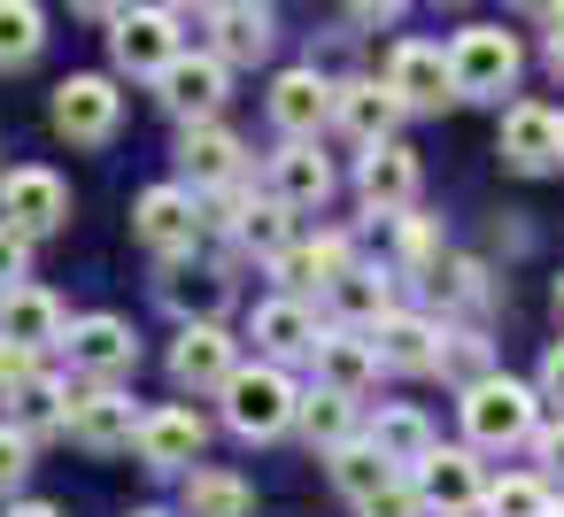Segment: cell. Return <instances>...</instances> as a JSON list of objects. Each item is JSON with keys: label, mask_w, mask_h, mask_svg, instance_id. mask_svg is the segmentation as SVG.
Masks as SVG:
<instances>
[{"label": "cell", "mask_w": 564, "mask_h": 517, "mask_svg": "<svg viewBox=\"0 0 564 517\" xmlns=\"http://www.w3.org/2000/svg\"><path fill=\"white\" fill-rule=\"evenodd\" d=\"M448 63H456V94H464V101H502V94L518 86V70H525V55H518V40H510L502 24L456 32V40H448Z\"/></svg>", "instance_id": "1"}, {"label": "cell", "mask_w": 564, "mask_h": 517, "mask_svg": "<svg viewBox=\"0 0 564 517\" xmlns=\"http://www.w3.org/2000/svg\"><path fill=\"white\" fill-rule=\"evenodd\" d=\"M294 417H302V402H294V386H286L271 363L232 371V386H225V425H232L240 440H279Z\"/></svg>", "instance_id": "2"}, {"label": "cell", "mask_w": 564, "mask_h": 517, "mask_svg": "<svg viewBox=\"0 0 564 517\" xmlns=\"http://www.w3.org/2000/svg\"><path fill=\"white\" fill-rule=\"evenodd\" d=\"M47 117H55V132H63L70 147H109L117 124H124V94H117L109 78L86 70V78H63V86H55Z\"/></svg>", "instance_id": "3"}, {"label": "cell", "mask_w": 564, "mask_h": 517, "mask_svg": "<svg viewBox=\"0 0 564 517\" xmlns=\"http://www.w3.org/2000/svg\"><path fill=\"white\" fill-rule=\"evenodd\" d=\"M225 86H232V63L209 47V55H171L163 63V78H155V101L178 117V124H202V117H217L225 109Z\"/></svg>", "instance_id": "4"}, {"label": "cell", "mask_w": 564, "mask_h": 517, "mask_svg": "<svg viewBox=\"0 0 564 517\" xmlns=\"http://www.w3.org/2000/svg\"><path fill=\"white\" fill-rule=\"evenodd\" d=\"M171 55H178L171 0H163V9H124V16H109V63H117L124 78H163Z\"/></svg>", "instance_id": "5"}, {"label": "cell", "mask_w": 564, "mask_h": 517, "mask_svg": "<svg viewBox=\"0 0 564 517\" xmlns=\"http://www.w3.org/2000/svg\"><path fill=\"white\" fill-rule=\"evenodd\" d=\"M140 409H132V394H117V378H94L86 394H70V440L78 448H94V455H117V448H132L140 440Z\"/></svg>", "instance_id": "6"}, {"label": "cell", "mask_w": 564, "mask_h": 517, "mask_svg": "<svg viewBox=\"0 0 564 517\" xmlns=\"http://www.w3.org/2000/svg\"><path fill=\"white\" fill-rule=\"evenodd\" d=\"M464 432H471L479 448L525 440V432H533V386H518V378H479V386H464Z\"/></svg>", "instance_id": "7"}, {"label": "cell", "mask_w": 564, "mask_h": 517, "mask_svg": "<svg viewBox=\"0 0 564 517\" xmlns=\"http://www.w3.org/2000/svg\"><path fill=\"white\" fill-rule=\"evenodd\" d=\"M0 217H9L24 240H47V232H63V224H70V186H63L55 170L24 163V170L0 178Z\"/></svg>", "instance_id": "8"}, {"label": "cell", "mask_w": 564, "mask_h": 517, "mask_svg": "<svg viewBox=\"0 0 564 517\" xmlns=\"http://www.w3.org/2000/svg\"><path fill=\"white\" fill-rule=\"evenodd\" d=\"M387 86L402 94V109H448V101H464L456 94V63H448V47H433V40H402L394 55H387Z\"/></svg>", "instance_id": "9"}, {"label": "cell", "mask_w": 564, "mask_h": 517, "mask_svg": "<svg viewBox=\"0 0 564 517\" xmlns=\"http://www.w3.org/2000/svg\"><path fill=\"white\" fill-rule=\"evenodd\" d=\"M502 163L525 170V178L556 170L564 163V117H549L541 101H510L502 109Z\"/></svg>", "instance_id": "10"}, {"label": "cell", "mask_w": 564, "mask_h": 517, "mask_svg": "<svg viewBox=\"0 0 564 517\" xmlns=\"http://www.w3.org/2000/svg\"><path fill=\"white\" fill-rule=\"evenodd\" d=\"M132 224H140V240L155 255H186L202 240V201H194V186H148L140 209H132Z\"/></svg>", "instance_id": "11"}, {"label": "cell", "mask_w": 564, "mask_h": 517, "mask_svg": "<svg viewBox=\"0 0 564 517\" xmlns=\"http://www.w3.org/2000/svg\"><path fill=\"white\" fill-rule=\"evenodd\" d=\"M333 124H340L356 147H379V140H394V124H402V94H394L387 78H348V86L333 94Z\"/></svg>", "instance_id": "12"}, {"label": "cell", "mask_w": 564, "mask_h": 517, "mask_svg": "<svg viewBox=\"0 0 564 517\" xmlns=\"http://www.w3.org/2000/svg\"><path fill=\"white\" fill-rule=\"evenodd\" d=\"M417 494H425V509H441V517H471V509H487V486H479V463L464 455V448H433L417 471Z\"/></svg>", "instance_id": "13"}, {"label": "cell", "mask_w": 564, "mask_h": 517, "mask_svg": "<svg viewBox=\"0 0 564 517\" xmlns=\"http://www.w3.org/2000/svg\"><path fill=\"white\" fill-rule=\"evenodd\" d=\"M0 340L47 355V348L70 340V317H63V301H55L47 286H9V294H0Z\"/></svg>", "instance_id": "14"}, {"label": "cell", "mask_w": 564, "mask_h": 517, "mask_svg": "<svg viewBox=\"0 0 564 517\" xmlns=\"http://www.w3.org/2000/svg\"><path fill=\"white\" fill-rule=\"evenodd\" d=\"M232 340L217 332V324H186L178 332V348H171V378L178 386H194V394H225L232 386Z\"/></svg>", "instance_id": "15"}, {"label": "cell", "mask_w": 564, "mask_h": 517, "mask_svg": "<svg viewBox=\"0 0 564 517\" xmlns=\"http://www.w3.org/2000/svg\"><path fill=\"white\" fill-rule=\"evenodd\" d=\"M333 94H340V86H325L317 70H279V78H271V124H279L286 140H310V132L333 117Z\"/></svg>", "instance_id": "16"}, {"label": "cell", "mask_w": 564, "mask_h": 517, "mask_svg": "<svg viewBox=\"0 0 564 517\" xmlns=\"http://www.w3.org/2000/svg\"><path fill=\"white\" fill-rule=\"evenodd\" d=\"M70 363L86 371V378H124L132 363H140V340H132V324H117V317H86V324H70Z\"/></svg>", "instance_id": "17"}, {"label": "cell", "mask_w": 564, "mask_h": 517, "mask_svg": "<svg viewBox=\"0 0 564 517\" xmlns=\"http://www.w3.org/2000/svg\"><path fill=\"white\" fill-rule=\"evenodd\" d=\"M271 194H279L286 209H325V194H333V163H325L310 140H286V147L271 155Z\"/></svg>", "instance_id": "18"}, {"label": "cell", "mask_w": 564, "mask_h": 517, "mask_svg": "<svg viewBox=\"0 0 564 517\" xmlns=\"http://www.w3.org/2000/svg\"><path fill=\"white\" fill-rule=\"evenodd\" d=\"M356 186H364V201H371V209L402 217V209L417 201V155H410V147H394V140H379V147L364 155Z\"/></svg>", "instance_id": "19"}, {"label": "cell", "mask_w": 564, "mask_h": 517, "mask_svg": "<svg viewBox=\"0 0 564 517\" xmlns=\"http://www.w3.org/2000/svg\"><path fill=\"white\" fill-rule=\"evenodd\" d=\"M317 378L325 386H340V394H364L371 378H379V340H364V324H348V332H317Z\"/></svg>", "instance_id": "20"}, {"label": "cell", "mask_w": 564, "mask_h": 517, "mask_svg": "<svg viewBox=\"0 0 564 517\" xmlns=\"http://www.w3.org/2000/svg\"><path fill=\"white\" fill-rule=\"evenodd\" d=\"M209 32L225 63H263L271 55V9L263 0H209Z\"/></svg>", "instance_id": "21"}, {"label": "cell", "mask_w": 564, "mask_h": 517, "mask_svg": "<svg viewBox=\"0 0 564 517\" xmlns=\"http://www.w3.org/2000/svg\"><path fill=\"white\" fill-rule=\"evenodd\" d=\"M178 163H186L194 186H232V178H240V140H232L217 117H202V124L178 132Z\"/></svg>", "instance_id": "22"}, {"label": "cell", "mask_w": 564, "mask_h": 517, "mask_svg": "<svg viewBox=\"0 0 564 517\" xmlns=\"http://www.w3.org/2000/svg\"><path fill=\"white\" fill-rule=\"evenodd\" d=\"M371 340H379V363H387V371H441V340H448V332L394 309V317L371 324Z\"/></svg>", "instance_id": "23"}, {"label": "cell", "mask_w": 564, "mask_h": 517, "mask_svg": "<svg viewBox=\"0 0 564 517\" xmlns=\"http://www.w3.org/2000/svg\"><path fill=\"white\" fill-rule=\"evenodd\" d=\"M348 271H356V255H348V240H340V232L302 240V248H286V255H279V278H286L294 294H310V286H317V294H333Z\"/></svg>", "instance_id": "24"}, {"label": "cell", "mask_w": 564, "mask_h": 517, "mask_svg": "<svg viewBox=\"0 0 564 517\" xmlns=\"http://www.w3.org/2000/svg\"><path fill=\"white\" fill-rule=\"evenodd\" d=\"M202 440H209V425H202L194 409H155V417L140 425V455H148L155 471H186V463L202 455Z\"/></svg>", "instance_id": "25"}, {"label": "cell", "mask_w": 564, "mask_h": 517, "mask_svg": "<svg viewBox=\"0 0 564 517\" xmlns=\"http://www.w3.org/2000/svg\"><path fill=\"white\" fill-rule=\"evenodd\" d=\"M387 479H402V463H387L371 440H340V448H333V486H340L356 509H364V502H371Z\"/></svg>", "instance_id": "26"}, {"label": "cell", "mask_w": 564, "mask_h": 517, "mask_svg": "<svg viewBox=\"0 0 564 517\" xmlns=\"http://www.w3.org/2000/svg\"><path fill=\"white\" fill-rule=\"evenodd\" d=\"M256 348H263V355H302V348H317V324H310L302 294L263 301V309H256Z\"/></svg>", "instance_id": "27"}, {"label": "cell", "mask_w": 564, "mask_h": 517, "mask_svg": "<svg viewBox=\"0 0 564 517\" xmlns=\"http://www.w3.org/2000/svg\"><path fill=\"white\" fill-rule=\"evenodd\" d=\"M371 448H379L387 463L417 471V463L433 455V425H425L417 409H379V417H371Z\"/></svg>", "instance_id": "28"}, {"label": "cell", "mask_w": 564, "mask_h": 517, "mask_svg": "<svg viewBox=\"0 0 564 517\" xmlns=\"http://www.w3.org/2000/svg\"><path fill=\"white\" fill-rule=\"evenodd\" d=\"M256 509V486L232 479V471H194L186 479V517H248Z\"/></svg>", "instance_id": "29"}, {"label": "cell", "mask_w": 564, "mask_h": 517, "mask_svg": "<svg viewBox=\"0 0 564 517\" xmlns=\"http://www.w3.org/2000/svg\"><path fill=\"white\" fill-rule=\"evenodd\" d=\"M47 47V16L32 0H0V70H24Z\"/></svg>", "instance_id": "30"}, {"label": "cell", "mask_w": 564, "mask_h": 517, "mask_svg": "<svg viewBox=\"0 0 564 517\" xmlns=\"http://www.w3.org/2000/svg\"><path fill=\"white\" fill-rule=\"evenodd\" d=\"M9 417H17L24 432H55V425H70V394H63L55 378H40V371H32V378L9 394Z\"/></svg>", "instance_id": "31"}, {"label": "cell", "mask_w": 564, "mask_h": 517, "mask_svg": "<svg viewBox=\"0 0 564 517\" xmlns=\"http://www.w3.org/2000/svg\"><path fill=\"white\" fill-rule=\"evenodd\" d=\"M348 402H356V394H340V386H317V394L302 402V417H294V425H302L317 448H340V440L356 432V409H348Z\"/></svg>", "instance_id": "32"}, {"label": "cell", "mask_w": 564, "mask_h": 517, "mask_svg": "<svg viewBox=\"0 0 564 517\" xmlns=\"http://www.w3.org/2000/svg\"><path fill=\"white\" fill-rule=\"evenodd\" d=\"M333 301H340L348 324H379V317H394V294H387L379 271H348V278L333 286Z\"/></svg>", "instance_id": "33"}, {"label": "cell", "mask_w": 564, "mask_h": 517, "mask_svg": "<svg viewBox=\"0 0 564 517\" xmlns=\"http://www.w3.org/2000/svg\"><path fill=\"white\" fill-rule=\"evenodd\" d=\"M487 517H556V509H549L541 479H502V486H487Z\"/></svg>", "instance_id": "34"}, {"label": "cell", "mask_w": 564, "mask_h": 517, "mask_svg": "<svg viewBox=\"0 0 564 517\" xmlns=\"http://www.w3.org/2000/svg\"><path fill=\"white\" fill-rule=\"evenodd\" d=\"M240 240H248V248H263V255L279 263V255H286V201H279V194H271L263 209L248 201V217H240Z\"/></svg>", "instance_id": "35"}, {"label": "cell", "mask_w": 564, "mask_h": 517, "mask_svg": "<svg viewBox=\"0 0 564 517\" xmlns=\"http://www.w3.org/2000/svg\"><path fill=\"white\" fill-rule=\"evenodd\" d=\"M441 371H448V378H464V386H479V378H487V340L448 332V340H441Z\"/></svg>", "instance_id": "36"}, {"label": "cell", "mask_w": 564, "mask_h": 517, "mask_svg": "<svg viewBox=\"0 0 564 517\" xmlns=\"http://www.w3.org/2000/svg\"><path fill=\"white\" fill-rule=\"evenodd\" d=\"M24 471H32V432L9 417V425H0V494H17Z\"/></svg>", "instance_id": "37"}, {"label": "cell", "mask_w": 564, "mask_h": 517, "mask_svg": "<svg viewBox=\"0 0 564 517\" xmlns=\"http://www.w3.org/2000/svg\"><path fill=\"white\" fill-rule=\"evenodd\" d=\"M364 517H425V494H417V479H387V486L364 502Z\"/></svg>", "instance_id": "38"}, {"label": "cell", "mask_w": 564, "mask_h": 517, "mask_svg": "<svg viewBox=\"0 0 564 517\" xmlns=\"http://www.w3.org/2000/svg\"><path fill=\"white\" fill-rule=\"evenodd\" d=\"M402 263H410V271L441 263V240H433V224H425V217H410V209H402Z\"/></svg>", "instance_id": "39"}, {"label": "cell", "mask_w": 564, "mask_h": 517, "mask_svg": "<svg viewBox=\"0 0 564 517\" xmlns=\"http://www.w3.org/2000/svg\"><path fill=\"white\" fill-rule=\"evenodd\" d=\"M24 263H32V240H24L9 217H0V294H9V286L24 278Z\"/></svg>", "instance_id": "40"}, {"label": "cell", "mask_w": 564, "mask_h": 517, "mask_svg": "<svg viewBox=\"0 0 564 517\" xmlns=\"http://www.w3.org/2000/svg\"><path fill=\"white\" fill-rule=\"evenodd\" d=\"M40 371V348H17V340H0V402H9L24 378Z\"/></svg>", "instance_id": "41"}, {"label": "cell", "mask_w": 564, "mask_h": 517, "mask_svg": "<svg viewBox=\"0 0 564 517\" xmlns=\"http://www.w3.org/2000/svg\"><path fill=\"white\" fill-rule=\"evenodd\" d=\"M441 294H448V301H487V271H479V263H464V255H456V263H448V271H441Z\"/></svg>", "instance_id": "42"}, {"label": "cell", "mask_w": 564, "mask_h": 517, "mask_svg": "<svg viewBox=\"0 0 564 517\" xmlns=\"http://www.w3.org/2000/svg\"><path fill=\"white\" fill-rule=\"evenodd\" d=\"M402 9H410V0H348V16H356V24H394Z\"/></svg>", "instance_id": "43"}, {"label": "cell", "mask_w": 564, "mask_h": 517, "mask_svg": "<svg viewBox=\"0 0 564 517\" xmlns=\"http://www.w3.org/2000/svg\"><path fill=\"white\" fill-rule=\"evenodd\" d=\"M541 394H549V402H564V340L541 355Z\"/></svg>", "instance_id": "44"}, {"label": "cell", "mask_w": 564, "mask_h": 517, "mask_svg": "<svg viewBox=\"0 0 564 517\" xmlns=\"http://www.w3.org/2000/svg\"><path fill=\"white\" fill-rule=\"evenodd\" d=\"M70 9H78V16H124L132 0H70Z\"/></svg>", "instance_id": "45"}, {"label": "cell", "mask_w": 564, "mask_h": 517, "mask_svg": "<svg viewBox=\"0 0 564 517\" xmlns=\"http://www.w3.org/2000/svg\"><path fill=\"white\" fill-rule=\"evenodd\" d=\"M541 455H549V463H564V425H549V432H541Z\"/></svg>", "instance_id": "46"}, {"label": "cell", "mask_w": 564, "mask_h": 517, "mask_svg": "<svg viewBox=\"0 0 564 517\" xmlns=\"http://www.w3.org/2000/svg\"><path fill=\"white\" fill-rule=\"evenodd\" d=\"M549 70L564 78V24H549Z\"/></svg>", "instance_id": "47"}, {"label": "cell", "mask_w": 564, "mask_h": 517, "mask_svg": "<svg viewBox=\"0 0 564 517\" xmlns=\"http://www.w3.org/2000/svg\"><path fill=\"white\" fill-rule=\"evenodd\" d=\"M9 517H63V509H55V502H17Z\"/></svg>", "instance_id": "48"}, {"label": "cell", "mask_w": 564, "mask_h": 517, "mask_svg": "<svg viewBox=\"0 0 564 517\" xmlns=\"http://www.w3.org/2000/svg\"><path fill=\"white\" fill-rule=\"evenodd\" d=\"M510 9H541V16H549V9H556V0H510Z\"/></svg>", "instance_id": "49"}, {"label": "cell", "mask_w": 564, "mask_h": 517, "mask_svg": "<svg viewBox=\"0 0 564 517\" xmlns=\"http://www.w3.org/2000/svg\"><path fill=\"white\" fill-rule=\"evenodd\" d=\"M171 9H209V0H171Z\"/></svg>", "instance_id": "50"}, {"label": "cell", "mask_w": 564, "mask_h": 517, "mask_svg": "<svg viewBox=\"0 0 564 517\" xmlns=\"http://www.w3.org/2000/svg\"><path fill=\"white\" fill-rule=\"evenodd\" d=\"M556 317H564V278H556Z\"/></svg>", "instance_id": "51"}, {"label": "cell", "mask_w": 564, "mask_h": 517, "mask_svg": "<svg viewBox=\"0 0 564 517\" xmlns=\"http://www.w3.org/2000/svg\"><path fill=\"white\" fill-rule=\"evenodd\" d=\"M140 517H163V509H140Z\"/></svg>", "instance_id": "52"}, {"label": "cell", "mask_w": 564, "mask_h": 517, "mask_svg": "<svg viewBox=\"0 0 564 517\" xmlns=\"http://www.w3.org/2000/svg\"><path fill=\"white\" fill-rule=\"evenodd\" d=\"M556 517H564V509H556Z\"/></svg>", "instance_id": "53"}]
</instances>
